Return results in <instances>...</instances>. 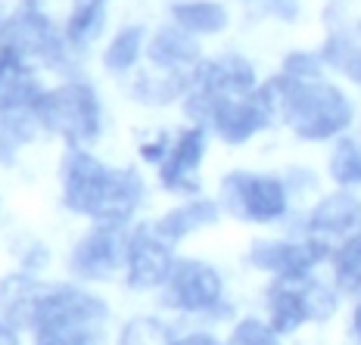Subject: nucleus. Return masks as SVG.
<instances>
[{
  "mask_svg": "<svg viewBox=\"0 0 361 345\" xmlns=\"http://www.w3.org/2000/svg\"><path fill=\"white\" fill-rule=\"evenodd\" d=\"M63 202L90 221L128 224L144 199V181L134 168H112L85 146H69L63 156Z\"/></svg>",
  "mask_w": 361,
  "mask_h": 345,
  "instance_id": "nucleus-1",
  "label": "nucleus"
},
{
  "mask_svg": "<svg viewBox=\"0 0 361 345\" xmlns=\"http://www.w3.org/2000/svg\"><path fill=\"white\" fill-rule=\"evenodd\" d=\"M274 118L281 115L296 137L302 140H327L352 125V103L345 94L324 81H299L290 75H277L262 84Z\"/></svg>",
  "mask_w": 361,
  "mask_h": 345,
  "instance_id": "nucleus-2",
  "label": "nucleus"
},
{
  "mask_svg": "<svg viewBox=\"0 0 361 345\" xmlns=\"http://www.w3.org/2000/svg\"><path fill=\"white\" fill-rule=\"evenodd\" d=\"M106 320L109 308L100 296L78 283H54L32 345H106Z\"/></svg>",
  "mask_w": 361,
  "mask_h": 345,
  "instance_id": "nucleus-3",
  "label": "nucleus"
},
{
  "mask_svg": "<svg viewBox=\"0 0 361 345\" xmlns=\"http://www.w3.org/2000/svg\"><path fill=\"white\" fill-rule=\"evenodd\" d=\"M35 118L41 131L56 134L69 146H87L103 131V106L100 96L85 81H66V84L44 91L35 100Z\"/></svg>",
  "mask_w": 361,
  "mask_h": 345,
  "instance_id": "nucleus-4",
  "label": "nucleus"
},
{
  "mask_svg": "<svg viewBox=\"0 0 361 345\" xmlns=\"http://www.w3.org/2000/svg\"><path fill=\"white\" fill-rule=\"evenodd\" d=\"M336 311V299L327 287L302 277H277L268 289V324L277 336L296 333L305 320H327Z\"/></svg>",
  "mask_w": 361,
  "mask_h": 345,
  "instance_id": "nucleus-5",
  "label": "nucleus"
},
{
  "mask_svg": "<svg viewBox=\"0 0 361 345\" xmlns=\"http://www.w3.org/2000/svg\"><path fill=\"white\" fill-rule=\"evenodd\" d=\"M128 243H131V230H125V224L94 221V227L72 246L69 274L81 283L112 280L128 265Z\"/></svg>",
  "mask_w": 361,
  "mask_h": 345,
  "instance_id": "nucleus-6",
  "label": "nucleus"
},
{
  "mask_svg": "<svg viewBox=\"0 0 361 345\" xmlns=\"http://www.w3.org/2000/svg\"><path fill=\"white\" fill-rule=\"evenodd\" d=\"M221 206L240 221L271 224L287 215V187L271 175L231 171L221 181Z\"/></svg>",
  "mask_w": 361,
  "mask_h": 345,
  "instance_id": "nucleus-7",
  "label": "nucleus"
},
{
  "mask_svg": "<svg viewBox=\"0 0 361 345\" xmlns=\"http://www.w3.org/2000/svg\"><path fill=\"white\" fill-rule=\"evenodd\" d=\"M66 34L59 37L54 22L41 13V6L35 0L22 4L4 25V37L0 47L16 50L25 59H41L47 65H66Z\"/></svg>",
  "mask_w": 361,
  "mask_h": 345,
  "instance_id": "nucleus-8",
  "label": "nucleus"
},
{
  "mask_svg": "<svg viewBox=\"0 0 361 345\" xmlns=\"http://www.w3.org/2000/svg\"><path fill=\"white\" fill-rule=\"evenodd\" d=\"M221 274L212 265L197 258H180L171 268L169 280H165V302L169 308L187 311V314H200V311H212L215 305H221Z\"/></svg>",
  "mask_w": 361,
  "mask_h": 345,
  "instance_id": "nucleus-9",
  "label": "nucleus"
},
{
  "mask_svg": "<svg viewBox=\"0 0 361 345\" xmlns=\"http://www.w3.org/2000/svg\"><path fill=\"white\" fill-rule=\"evenodd\" d=\"M171 268H175V255L171 243L156 234L153 224H140L131 230V243H128V287L131 289H159L169 280Z\"/></svg>",
  "mask_w": 361,
  "mask_h": 345,
  "instance_id": "nucleus-10",
  "label": "nucleus"
},
{
  "mask_svg": "<svg viewBox=\"0 0 361 345\" xmlns=\"http://www.w3.org/2000/svg\"><path fill=\"white\" fill-rule=\"evenodd\" d=\"M324 239H302V243H290V239H259L250 249V265L259 271H268L274 277H302L312 274L314 265L327 258Z\"/></svg>",
  "mask_w": 361,
  "mask_h": 345,
  "instance_id": "nucleus-11",
  "label": "nucleus"
},
{
  "mask_svg": "<svg viewBox=\"0 0 361 345\" xmlns=\"http://www.w3.org/2000/svg\"><path fill=\"white\" fill-rule=\"evenodd\" d=\"M271 122H274V109L262 87L246 96H221L212 115V127L224 144H246Z\"/></svg>",
  "mask_w": 361,
  "mask_h": 345,
  "instance_id": "nucleus-12",
  "label": "nucleus"
},
{
  "mask_svg": "<svg viewBox=\"0 0 361 345\" xmlns=\"http://www.w3.org/2000/svg\"><path fill=\"white\" fill-rule=\"evenodd\" d=\"M54 283L41 280L32 271L0 277V320L16 330H35Z\"/></svg>",
  "mask_w": 361,
  "mask_h": 345,
  "instance_id": "nucleus-13",
  "label": "nucleus"
},
{
  "mask_svg": "<svg viewBox=\"0 0 361 345\" xmlns=\"http://www.w3.org/2000/svg\"><path fill=\"white\" fill-rule=\"evenodd\" d=\"M202 153H206V125L187 127L178 137V144L169 149V156L159 162V181L165 190L175 193H193L200 190L197 171L202 165Z\"/></svg>",
  "mask_w": 361,
  "mask_h": 345,
  "instance_id": "nucleus-14",
  "label": "nucleus"
},
{
  "mask_svg": "<svg viewBox=\"0 0 361 345\" xmlns=\"http://www.w3.org/2000/svg\"><path fill=\"white\" fill-rule=\"evenodd\" d=\"M190 81L215 96H246L255 91V69L243 56H221L212 63H200Z\"/></svg>",
  "mask_w": 361,
  "mask_h": 345,
  "instance_id": "nucleus-15",
  "label": "nucleus"
},
{
  "mask_svg": "<svg viewBox=\"0 0 361 345\" xmlns=\"http://www.w3.org/2000/svg\"><path fill=\"white\" fill-rule=\"evenodd\" d=\"M41 94L44 91L28 69V59L10 47H0V112L32 109Z\"/></svg>",
  "mask_w": 361,
  "mask_h": 345,
  "instance_id": "nucleus-16",
  "label": "nucleus"
},
{
  "mask_svg": "<svg viewBox=\"0 0 361 345\" xmlns=\"http://www.w3.org/2000/svg\"><path fill=\"white\" fill-rule=\"evenodd\" d=\"M308 230L314 237H355L361 234V202L352 193H330L312 208Z\"/></svg>",
  "mask_w": 361,
  "mask_h": 345,
  "instance_id": "nucleus-17",
  "label": "nucleus"
},
{
  "mask_svg": "<svg viewBox=\"0 0 361 345\" xmlns=\"http://www.w3.org/2000/svg\"><path fill=\"white\" fill-rule=\"evenodd\" d=\"M147 54H149V63L165 72H180V69H190V65H200V44L180 25L159 28L153 34V41H149Z\"/></svg>",
  "mask_w": 361,
  "mask_h": 345,
  "instance_id": "nucleus-18",
  "label": "nucleus"
},
{
  "mask_svg": "<svg viewBox=\"0 0 361 345\" xmlns=\"http://www.w3.org/2000/svg\"><path fill=\"white\" fill-rule=\"evenodd\" d=\"M215 221H218V202L193 199V202H187V206H175L171 212H165L153 227L162 239H169V243L175 246L184 237H190L193 230H202Z\"/></svg>",
  "mask_w": 361,
  "mask_h": 345,
  "instance_id": "nucleus-19",
  "label": "nucleus"
},
{
  "mask_svg": "<svg viewBox=\"0 0 361 345\" xmlns=\"http://www.w3.org/2000/svg\"><path fill=\"white\" fill-rule=\"evenodd\" d=\"M171 19L190 34H218L228 28V10L215 0H184L171 6Z\"/></svg>",
  "mask_w": 361,
  "mask_h": 345,
  "instance_id": "nucleus-20",
  "label": "nucleus"
},
{
  "mask_svg": "<svg viewBox=\"0 0 361 345\" xmlns=\"http://www.w3.org/2000/svg\"><path fill=\"white\" fill-rule=\"evenodd\" d=\"M106 22V0H72V16L66 22V41L87 47Z\"/></svg>",
  "mask_w": 361,
  "mask_h": 345,
  "instance_id": "nucleus-21",
  "label": "nucleus"
},
{
  "mask_svg": "<svg viewBox=\"0 0 361 345\" xmlns=\"http://www.w3.org/2000/svg\"><path fill=\"white\" fill-rule=\"evenodd\" d=\"M37 127L41 125H37L32 109L0 112V162H13V156L35 140Z\"/></svg>",
  "mask_w": 361,
  "mask_h": 345,
  "instance_id": "nucleus-22",
  "label": "nucleus"
},
{
  "mask_svg": "<svg viewBox=\"0 0 361 345\" xmlns=\"http://www.w3.org/2000/svg\"><path fill=\"white\" fill-rule=\"evenodd\" d=\"M140 50H144V28L140 25H131V28H122L116 37L109 41L106 54H103V65H106L109 72L122 75L128 69H134V63H137Z\"/></svg>",
  "mask_w": 361,
  "mask_h": 345,
  "instance_id": "nucleus-23",
  "label": "nucleus"
},
{
  "mask_svg": "<svg viewBox=\"0 0 361 345\" xmlns=\"http://www.w3.org/2000/svg\"><path fill=\"white\" fill-rule=\"evenodd\" d=\"M334 277L343 292H361V234L349 237L334 255Z\"/></svg>",
  "mask_w": 361,
  "mask_h": 345,
  "instance_id": "nucleus-24",
  "label": "nucleus"
},
{
  "mask_svg": "<svg viewBox=\"0 0 361 345\" xmlns=\"http://www.w3.org/2000/svg\"><path fill=\"white\" fill-rule=\"evenodd\" d=\"M178 336L159 318H134L122 327L118 345H175Z\"/></svg>",
  "mask_w": 361,
  "mask_h": 345,
  "instance_id": "nucleus-25",
  "label": "nucleus"
},
{
  "mask_svg": "<svg viewBox=\"0 0 361 345\" xmlns=\"http://www.w3.org/2000/svg\"><path fill=\"white\" fill-rule=\"evenodd\" d=\"M330 177L340 187H355L361 184V149L355 140L343 137L330 153Z\"/></svg>",
  "mask_w": 361,
  "mask_h": 345,
  "instance_id": "nucleus-26",
  "label": "nucleus"
},
{
  "mask_svg": "<svg viewBox=\"0 0 361 345\" xmlns=\"http://www.w3.org/2000/svg\"><path fill=\"white\" fill-rule=\"evenodd\" d=\"M187 84H190V81H187L180 72H169L165 78H140L137 87H134V94H137L144 103L162 106V103L178 100V96L187 91Z\"/></svg>",
  "mask_w": 361,
  "mask_h": 345,
  "instance_id": "nucleus-27",
  "label": "nucleus"
},
{
  "mask_svg": "<svg viewBox=\"0 0 361 345\" xmlns=\"http://www.w3.org/2000/svg\"><path fill=\"white\" fill-rule=\"evenodd\" d=\"M224 345H281V339H277V330L271 324H262L259 318H243L231 330Z\"/></svg>",
  "mask_w": 361,
  "mask_h": 345,
  "instance_id": "nucleus-28",
  "label": "nucleus"
},
{
  "mask_svg": "<svg viewBox=\"0 0 361 345\" xmlns=\"http://www.w3.org/2000/svg\"><path fill=\"white\" fill-rule=\"evenodd\" d=\"M283 75L299 81H318L321 78V59L312 54H290L283 59Z\"/></svg>",
  "mask_w": 361,
  "mask_h": 345,
  "instance_id": "nucleus-29",
  "label": "nucleus"
},
{
  "mask_svg": "<svg viewBox=\"0 0 361 345\" xmlns=\"http://www.w3.org/2000/svg\"><path fill=\"white\" fill-rule=\"evenodd\" d=\"M140 156H144L147 162H162L165 156H169V140L159 137L156 144H144L140 146Z\"/></svg>",
  "mask_w": 361,
  "mask_h": 345,
  "instance_id": "nucleus-30",
  "label": "nucleus"
},
{
  "mask_svg": "<svg viewBox=\"0 0 361 345\" xmlns=\"http://www.w3.org/2000/svg\"><path fill=\"white\" fill-rule=\"evenodd\" d=\"M175 345H221V342L209 333H187V336H180V339H175Z\"/></svg>",
  "mask_w": 361,
  "mask_h": 345,
  "instance_id": "nucleus-31",
  "label": "nucleus"
},
{
  "mask_svg": "<svg viewBox=\"0 0 361 345\" xmlns=\"http://www.w3.org/2000/svg\"><path fill=\"white\" fill-rule=\"evenodd\" d=\"M0 345H22L19 342V330L10 327L6 320H0Z\"/></svg>",
  "mask_w": 361,
  "mask_h": 345,
  "instance_id": "nucleus-32",
  "label": "nucleus"
},
{
  "mask_svg": "<svg viewBox=\"0 0 361 345\" xmlns=\"http://www.w3.org/2000/svg\"><path fill=\"white\" fill-rule=\"evenodd\" d=\"M345 75H349L355 84H361V54H355L349 63H345Z\"/></svg>",
  "mask_w": 361,
  "mask_h": 345,
  "instance_id": "nucleus-33",
  "label": "nucleus"
},
{
  "mask_svg": "<svg viewBox=\"0 0 361 345\" xmlns=\"http://www.w3.org/2000/svg\"><path fill=\"white\" fill-rule=\"evenodd\" d=\"M355 333H358V339H361V305L355 308Z\"/></svg>",
  "mask_w": 361,
  "mask_h": 345,
  "instance_id": "nucleus-34",
  "label": "nucleus"
}]
</instances>
